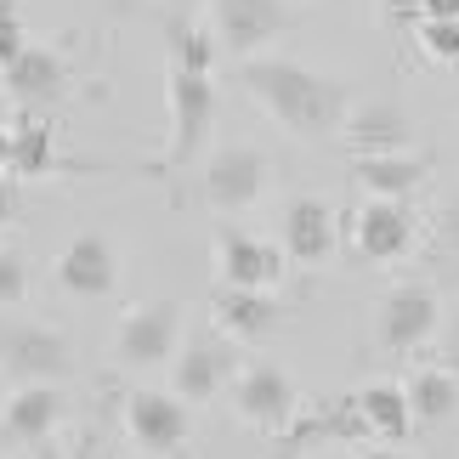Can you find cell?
Returning a JSON list of instances; mask_svg holds the SVG:
<instances>
[{
  "mask_svg": "<svg viewBox=\"0 0 459 459\" xmlns=\"http://www.w3.org/2000/svg\"><path fill=\"white\" fill-rule=\"evenodd\" d=\"M414 238H420V221H414V210L403 204V199H368L358 216H351V244H358V255L363 261H403L414 250Z\"/></svg>",
  "mask_w": 459,
  "mask_h": 459,
  "instance_id": "15",
  "label": "cell"
},
{
  "mask_svg": "<svg viewBox=\"0 0 459 459\" xmlns=\"http://www.w3.org/2000/svg\"><path fill=\"white\" fill-rule=\"evenodd\" d=\"M317 459H341V454H317Z\"/></svg>",
  "mask_w": 459,
  "mask_h": 459,
  "instance_id": "37",
  "label": "cell"
},
{
  "mask_svg": "<svg viewBox=\"0 0 459 459\" xmlns=\"http://www.w3.org/2000/svg\"><path fill=\"white\" fill-rule=\"evenodd\" d=\"M409 392V409H414V426H443V420L459 414V375L448 363H431V368H414V380L403 385Z\"/></svg>",
  "mask_w": 459,
  "mask_h": 459,
  "instance_id": "22",
  "label": "cell"
},
{
  "mask_svg": "<svg viewBox=\"0 0 459 459\" xmlns=\"http://www.w3.org/2000/svg\"><path fill=\"white\" fill-rule=\"evenodd\" d=\"M29 301V261L23 250H0V312Z\"/></svg>",
  "mask_w": 459,
  "mask_h": 459,
  "instance_id": "26",
  "label": "cell"
},
{
  "mask_svg": "<svg viewBox=\"0 0 459 459\" xmlns=\"http://www.w3.org/2000/svg\"><path fill=\"white\" fill-rule=\"evenodd\" d=\"M414 46L426 51V63H459V17H420L414 23Z\"/></svg>",
  "mask_w": 459,
  "mask_h": 459,
  "instance_id": "25",
  "label": "cell"
},
{
  "mask_svg": "<svg viewBox=\"0 0 459 459\" xmlns=\"http://www.w3.org/2000/svg\"><path fill=\"white\" fill-rule=\"evenodd\" d=\"M358 409L368 420V431L380 437V443H409L414 437V409H409V392H403L397 380H375V385H363L358 392Z\"/></svg>",
  "mask_w": 459,
  "mask_h": 459,
  "instance_id": "21",
  "label": "cell"
},
{
  "mask_svg": "<svg viewBox=\"0 0 459 459\" xmlns=\"http://www.w3.org/2000/svg\"><path fill=\"white\" fill-rule=\"evenodd\" d=\"M165 97H170V148L159 159V170H187L199 165V153L216 131V80L199 68H165Z\"/></svg>",
  "mask_w": 459,
  "mask_h": 459,
  "instance_id": "2",
  "label": "cell"
},
{
  "mask_svg": "<svg viewBox=\"0 0 459 459\" xmlns=\"http://www.w3.org/2000/svg\"><path fill=\"white\" fill-rule=\"evenodd\" d=\"M431 233H437V250L459 261V193L448 204H437V227H431Z\"/></svg>",
  "mask_w": 459,
  "mask_h": 459,
  "instance_id": "28",
  "label": "cell"
},
{
  "mask_svg": "<svg viewBox=\"0 0 459 459\" xmlns=\"http://www.w3.org/2000/svg\"><path fill=\"white\" fill-rule=\"evenodd\" d=\"M126 437L143 454H176L193 437V403H182L170 385H136L126 392Z\"/></svg>",
  "mask_w": 459,
  "mask_h": 459,
  "instance_id": "8",
  "label": "cell"
},
{
  "mask_svg": "<svg viewBox=\"0 0 459 459\" xmlns=\"http://www.w3.org/2000/svg\"><path fill=\"white\" fill-rule=\"evenodd\" d=\"M68 459H119V454L102 443L97 431H80V437H74V454H68Z\"/></svg>",
  "mask_w": 459,
  "mask_h": 459,
  "instance_id": "31",
  "label": "cell"
},
{
  "mask_svg": "<svg viewBox=\"0 0 459 459\" xmlns=\"http://www.w3.org/2000/svg\"><path fill=\"white\" fill-rule=\"evenodd\" d=\"M34 459H63V448H51V443H34Z\"/></svg>",
  "mask_w": 459,
  "mask_h": 459,
  "instance_id": "36",
  "label": "cell"
},
{
  "mask_svg": "<svg viewBox=\"0 0 459 459\" xmlns=\"http://www.w3.org/2000/svg\"><path fill=\"white\" fill-rule=\"evenodd\" d=\"M267 182H273V159L255 143H227L204 159V204L221 210V216L255 210L267 199Z\"/></svg>",
  "mask_w": 459,
  "mask_h": 459,
  "instance_id": "4",
  "label": "cell"
},
{
  "mask_svg": "<svg viewBox=\"0 0 459 459\" xmlns=\"http://www.w3.org/2000/svg\"><path fill=\"white\" fill-rule=\"evenodd\" d=\"M380 17L392 29H414L420 23V0H380Z\"/></svg>",
  "mask_w": 459,
  "mask_h": 459,
  "instance_id": "30",
  "label": "cell"
},
{
  "mask_svg": "<svg viewBox=\"0 0 459 459\" xmlns=\"http://www.w3.org/2000/svg\"><path fill=\"white\" fill-rule=\"evenodd\" d=\"M431 176V159L403 148V153H351V182L368 199H409V193Z\"/></svg>",
  "mask_w": 459,
  "mask_h": 459,
  "instance_id": "19",
  "label": "cell"
},
{
  "mask_svg": "<svg viewBox=\"0 0 459 459\" xmlns=\"http://www.w3.org/2000/svg\"><path fill=\"white\" fill-rule=\"evenodd\" d=\"M341 244V227H334V210L324 199H290L284 210V255L301 261V267H324Z\"/></svg>",
  "mask_w": 459,
  "mask_h": 459,
  "instance_id": "18",
  "label": "cell"
},
{
  "mask_svg": "<svg viewBox=\"0 0 459 459\" xmlns=\"http://www.w3.org/2000/svg\"><path fill=\"white\" fill-rule=\"evenodd\" d=\"M443 363L459 375V317H454V329H448V341H443Z\"/></svg>",
  "mask_w": 459,
  "mask_h": 459,
  "instance_id": "34",
  "label": "cell"
},
{
  "mask_svg": "<svg viewBox=\"0 0 459 459\" xmlns=\"http://www.w3.org/2000/svg\"><path fill=\"white\" fill-rule=\"evenodd\" d=\"M284 244H267L244 227H216V278L233 290H278L284 284Z\"/></svg>",
  "mask_w": 459,
  "mask_h": 459,
  "instance_id": "12",
  "label": "cell"
},
{
  "mask_svg": "<svg viewBox=\"0 0 459 459\" xmlns=\"http://www.w3.org/2000/svg\"><path fill=\"white\" fill-rule=\"evenodd\" d=\"M17 216H23V187H17V176L0 170V227H12Z\"/></svg>",
  "mask_w": 459,
  "mask_h": 459,
  "instance_id": "29",
  "label": "cell"
},
{
  "mask_svg": "<svg viewBox=\"0 0 459 459\" xmlns=\"http://www.w3.org/2000/svg\"><path fill=\"white\" fill-rule=\"evenodd\" d=\"M284 437L290 448H317V443H368L375 431H368L358 397H341V403H324V409H301Z\"/></svg>",
  "mask_w": 459,
  "mask_h": 459,
  "instance_id": "20",
  "label": "cell"
},
{
  "mask_svg": "<svg viewBox=\"0 0 459 459\" xmlns=\"http://www.w3.org/2000/svg\"><path fill=\"white\" fill-rule=\"evenodd\" d=\"M63 295H74V301H102V295H114L119 284V250L108 233H80L68 250L57 255V267H51Z\"/></svg>",
  "mask_w": 459,
  "mask_h": 459,
  "instance_id": "14",
  "label": "cell"
},
{
  "mask_svg": "<svg viewBox=\"0 0 459 459\" xmlns=\"http://www.w3.org/2000/svg\"><path fill=\"white\" fill-rule=\"evenodd\" d=\"M0 368H6L17 385H29V380L57 385V380L74 375V346L46 324H6L0 329Z\"/></svg>",
  "mask_w": 459,
  "mask_h": 459,
  "instance_id": "9",
  "label": "cell"
},
{
  "mask_svg": "<svg viewBox=\"0 0 459 459\" xmlns=\"http://www.w3.org/2000/svg\"><path fill=\"white\" fill-rule=\"evenodd\" d=\"M233 414L250 431L284 437L295 426V414H301V392H295V380L278 363H250L233 375Z\"/></svg>",
  "mask_w": 459,
  "mask_h": 459,
  "instance_id": "5",
  "label": "cell"
},
{
  "mask_svg": "<svg viewBox=\"0 0 459 459\" xmlns=\"http://www.w3.org/2000/svg\"><path fill=\"white\" fill-rule=\"evenodd\" d=\"M334 136L351 153H403V148H414V119L397 97H363L346 108Z\"/></svg>",
  "mask_w": 459,
  "mask_h": 459,
  "instance_id": "13",
  "label": "cell"
},
{
  "mask_svg": "<svg viewBox=\"0 0 459 459\" xmlns=\"http://www.w3.org/2000/svg\"><path fill=\"white\" fill-rule=\"evenodd\" d=\"M0 85H6V97L17 102V108L29 114H46L57 108V102L68 97V85H74V68H68V57L57 46H23L17 51V63L0 68Z\"/></svg>",
  "mask_w": 459,
  "mask_h": 459,
  "instance_id": "11",
  "label": "cell"
},
{
  "mask_svg": "<svg viewBox=\"0 0 459 459\" xmlns=\"http://www.w3.org/2000/svg\"><path fill=\"white\" fill-rule=\"evenodd\" d=\"M165 368H170V392L199 409V403H210L221 385H233L238 358H233V341H227V334H193V341L176 346V358Z\"/></svg>",
  "mask_w": 459,
  "mask_h": 459,
  "instance_id": "10",
  "label": "cell"
},
{
  "mask_svg": "<svg viewBox=\"0 0 459 459\" xmlns=\"http://www.w3.org/2000/svg\"><path fill=\"white\" fill-rule=\"evenodd\" d=\"M420 17H459V0H420Z\"/></svg>",
  "mask_w": 459,
  "mask_h": 459,
  "instance_id": "32",
  "label": "cell"
},
{
  "mask_svg": "<svg viewBox=\"0 0 459 459\" xmlns=\"http://www.w3.org/2000/svg\"><path fill=\"white\" fill-rule=\"evenodd\" d=\"M210 312H216V329L227 334V341H273L278 329H284V301H278L273 290H233L221 284L216 301H210Z\"/></svg>",
  "mask_w": 459,
  "mask_h": 459,
  "instance_id": "16",
  "label": "cell"
},
{
  "mask_svg": "<svg viewBox=\"0 0 459 459\" xmlns=\"http://www.w3.org/2000/svg\"><path fill=\"white\" fill-rule=\"evenodd\" d=\"M216 51H221L216 29H199L187 12H170L165 17V57L176 68H199V74H210V68H216Z\"/></svg>",
  "mask_w": 459,
  "mask_h": 459,
  "instance_id": "24",
  "label": "cell"
},
{
  "mask_svg": "<svg viewBox=\"0 0 459 459\" xmlns=\"http://www.w3.org/2000/svg\"><path fill=\"white\" fill-rule=\"evenodd\" d=\"M6 165H12V131L0 126V170H6Z\"/></svg>",
  "mask_w": 459,
  "mask_h": 459,
  "instance_id": "35",
  "label": "cell"
},
{
  "mask_svg": "<svg viewBox=\"0 0 459 459\" xmlns=\"http://www.w3.org/2000/svg\"><path fill=\"white\" fill-rule=\"evenodd\" d=\"M29 46V23L17 12V0H0V68L17 63V51Z\"/></svg>",
  "mask_w": 459,
  "mask_h": 459,
  "instance_id": "27",
  "label": "cell"
},
{
  "mask_svg": "<svg viewBox=\"0 0 459 459\" xmlns=\"http://www.w3.org/2000/svg\"><path fill=\"white\" fill-rule=\"evenodd\" d=\"M351 459H409V454H397V443H375V448H358Z\"/></svg>",
  "mask_w": 459,
  "mask_h": 459,
  "instance_id": "33",
  "label": "cell"
},
{
  "mask_svg": "<svg viewBox=\"0 0 459 459\" xmlns=\"http://www.w3.org/2000/svg\"><path fill=\"white\" fill-rule=\"evenodd\" d=\"M295 23H301V12L290 0H210V29L233 57H255L261 46H273Z\"/></svg>",
  "mask_w": 459,
  "mask_h": 459,
  "instance_id": "7",
  "label": "cell"
},
{
  "mask_svg": "<svg viewBox=\"0 0 459 459\" xmlns=\"http://www.w3.org/2000/svg\"><path fill=\"white\" fill-rule=\"evenodd\" d=\"M63 392L51 380H29V385H17V392L6 397V409H0V437L6 443H51V431H57V420H63Z\"/></svg>",
  "mask_w": 459,
  "mask_h": 459,
  "instance_id": "17",
  "label": "cell"
},
{
  "mask_svg": "<svg viewBox=\"0 0 459 459\" xmlns=\"http://www.w3.org/2000/svg\"><path fill=\"white\" fill-rule=\"evenodd\" d=\"M182 301H143L119 317L114 329V358L119 368H159L176 358V346H182Z\"/></svg>",
  "mask_w": 459,
  "mask_h": 459,
  "instance_id": "6",
  "label": "cell"
},
{
  "mask_svg": "<svg viewBox=\"0 0 459 459\" xmlns=\"http://www.w3.org/2000/svg\"><path fill=\"white\" fill-rule=\"evenodd\" d=\"M443 329V295H437L431 284H392L380 295L375 307V341L380 351H392V358H409V351H420L431 341V334Z\"/></svg>",
  "mask_w": 459,
  "mask_h": 459,
  "instance_id": "3",
  "label": "cell"
},
{
  "mask_svg": "<svg viewBox=\"0 0 459 459\" xmlns=\"http://www.w3.org/2000/svg\"><path fill=\"white\" fill-rule=\"evenodd\" d=\"M238 85L290 136H301V143L334 136L346 108H351V85L346 80H329V74H317L307 63H290V57H238Z\"/></svg>",
  "mask_w": 459,
  "mask_h": 459,
  "instance_id": "1",
  "label": "cell"
},
{
  "mask_svg": "<svg viewBox=\"0 0 459 459\" xmlns=\"http://www.w3.org/2000/svg\"><path fill=\"white\" fill-rule=\"evenodd\" d=\"M63 159H57V131H51V119H23V126L12 131V176H23V182H40L51 176Z\"/></svg>",
  "mask_w": 459,
  "mask_h": 459,
  "instance_id": "23",
  "label": "cell"
}]
</instances>
